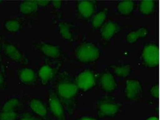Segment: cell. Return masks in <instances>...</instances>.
<instances>
[{
	"label": "cell",
	"mask_w": 160,
	"mask_h": 120,
	"mask_svg": "<svg viewBox=\"0 0 160 120\" xmlns=\"http://www.w3.org/2000/svg\"><path fill=\"white\" fill-rule=\"evenodd\" d=\"M53 88L52 91L59 98L65 110L71 112L79 91L75 81L72 79L68 72L63 71L58 76Z\"/></svg>",
	"instance_id": "obj_1"
},
{
	"label": "cell",
	"mask_w": 160,
	"mask_h": 120,
	"mask_svg": "<svg viewBox=\"0 0 160 120\" xmlns=\"http://www.w3.org/2000/svg\"><path fill=\"white\" fill-rule=\"evenodd\" d=\"M74 54L76 60L80 63L90 65L99 60L101 51L99 47L95 43L85 41L75 47Z\"/></svg>",
	"instance_id": "obj_2"
},
{
	"label": "cell",
	"mask_w": 160,
	"mask_h": 120,
	"mask_svg": "<svg viewBox=\"0 0 160 120\" xmlns=\"http://www.w3.org/2000/svg\"><path fill=\"white\" fill-rule=\"evenodd\" d=\"M121 108V104L112 97L100 98L96 104V111L100 118H115L119 113Z\"/></svg>",
	"instance_id": "obj_3"
},
{
	"label": "cell",
	"mask_w": 160,
	"mask_h": 120,
	"mask_svg": "<svg viewBox=\"0 0 160 120\" xmlns=\"http://www.w3.org/2000/svg\"><path fill=\"white\" fill-rule=\"evenodd\" d=\"M159 47L154 42L147 43L143 46L139 56L140 62L145 68L154 69L158 67L159 61Z\"/></svg>",
	"instance_id": "obj_4"
},
{
	"label": "cell",
	"mask_w": 160,
	"mask_h": 120,
	"mask_svg": "<svg viewBox=\"0 0 160 120\" xmlns=\"http://www.w3.org/2000/svg\"><path fill=\"white\" fill-rule=\"evenodd\" d=\"M32 45L34 51L39 52L49 61L60 62L62 59V51L60 45L44 41H34Z\"/></svg>",
	"instance_id": "obj_5"
},
{
	"label": "cell",
	"mask_w": 160,
	"mask_h": 120,
	"mask_svg": "<svg viewBox=\"0 0 160 120\" xmlns=\"http://www.w3.org/2000/svg\"><path fill=\"white\" fill-rule=\"evenodd\" d=\"M61 65L60 62L49 60L41 65L37 73L38 80L41 85L48 86L50 85L58 75Z\"/></svg>",
	"instance_id": "obj_6"
},
{
	"label": "cell",
	"mask_w": 160,
	"mask_h": 120,
	"mask_svg": "<svg viewBox=\"0 0 160 120\" xmlns=\"http://www.w3.org/2000/svg\"><path fill=\"white\" fill-rule=\"evenodd\" d=\"M74 81L79 91L86 92L95 88L97 78L95 72L92 70L86 69L80 72Z\"/></svg>",
	"instance_id": "obj_7"
},
{
	"label": "cell",
	"mask_w": 160,
	"mask_h": 120,
	"mask_svg": "<svg viewBox=\"0 0 160 120\" xmlns=\"http://www.w3.org/2000/svg\"><path fill=\"white\" fill-rule=\"evenodd\" d=\"M3 50L5 57L11 62L18 65H28L29 60L18 46L12 42L5 41L3 44Z\"/></svg>",
	"instance_id": "obj_8"
},
{
	"label": "cell",
	"mask_w": 160,
	"mask_h": 120,
	"mask_svg": "<svg viewBox=\"0 0 160 120\" xmlns=\"http://www.w3.org/2000/svg\"><path fill=\"white\" fill-rule=\"evenodd\" d=\"M141 81L136 78H128L125 81L124 95L125 99L130 102L138 101L143 95Z\"/></svg>",
	"instance_id": "obj_9"
},
{
	"label": "cell",
	"mask_w": 160,
	"mask_h": 120,
	"mask_svg": "<svg viewBox=\"0 0 160 120\" xmlns=\"http://www.w3.org/2000/svg\"><path fill=\"white\" fill-rule=\"evenodd\" d=\"M48 105L50 112L56 120H66L65 107L52 90L48 93Z\"/></svg>",
	"instance_id": "obj_10"
},
{
	"label": "cell",
	"mask_w": 160,
	"mask_h": 120,
	"mask_svg": "<svg viewBox=\"0 0 160 120\" xmlns=\"http://www.w3.org/2000/svg\"><path fill=\"white\" fill-rule=\"evenodd\" d=\"M76 10L79 18L82 19H91L97 12L96 1L89 0L78 1L75 2Z\"/></svg>",
	"instance_id": "obj_11"
},
{
	"label": "cell",
	"mask_w": 160,
	"mask_h": 120,
	"mask_svg": "<svg viewBox=\"0 0 160 120\" xmlns=\"http://www.w3.org/2000/svg\"><path fill=\"white\" fill-rule=\"evenodd\" d=\"M99 84L101 90L107 93H112L118 88V84L115 77L108 70L101 73L99 77Z\"/></svg>",
	"instance_id": "obj_12"
},
{
	"label": "cell",
	"mask_w": 160,
	"mask_h": 120,
	"mask_svg": "<svg viewBox=\"0 0 160 120\" xmlns=\"http://www.w3.org/2000/svg\"><path fill=\"white\" fill-rule=\"evenodd\" d=\"M18 79L24 85L31 86L37 83L38 81L37 73L33 68L28 67L18 68L17 71Z\"/></svg>",
	"instance_id": "obj_13"
},
{
	"label": "cell",
	"mask_w": 160,
	"mask_h": 120,
	"mask_svg": "<svg viewBox=\"0 0 160 120\" xmlns=\"http://www.w3.org/2000/svg\"><path fill=\"white\" fill-rule=\"evenodd\" d=\"M57 29L60 36L65 41L71 42L75 39V27L72 23L63 20L58 21Z\"/></svg>",
	"instance_id": "obj_14"
},
{
	"label": "cell",
	"mask_w": 160,
	"mask_h": 120,
	"mask_svg": "<svg viewBox=\"0 0 160 120\" xmlns=\"http://www.w3.org/2000/svg\"><path fill=\"white\" fill-rule=\"evenodd\" d=\"M120 29L119 24L117 21L109 20L107 21L101 28L100 37L104 42H108L113 38Z\"/></svg>",
	"instance_id": "obj_15"
},
{
	"label": "cell",
	"mask_w": 160,
	"mask_h": 120,
	"mask_svg": "<svg viewBox=\"0 0 160 120\" xmlns=\"http://www.w3.org/2000/svg\"><path fill=\"white\" fill-rule=\"evenodd\" d=\"M149 31L146 27L142 26L135 28L127 33L125 37V42L128 45H134L140 40L147 38Z\"/></svg>",
	"instance_id": "obj_16"
},
{
	"label": "cell",
	"mask_w": 160,
	"mask_h": 120,
	"mask_svg": "<svg viewBox=\"0 0 160 120\" xmlns=\"http://www.w3.org/2000/svg\"><path fill=\"white\" fill-rule=\"evenodd\" d=\"M26 20L23 17H15L4 21L3 28L10 34H16L23 28Z\"/></svg>",
	"instance_id": "obj_17"
},
{
	"label": "cell",
	"mask_w": 160,
	"mask_h": 120,
	"mask_svg": "<svg viewBox=\"0 0 160 120\" xmlns=\"http://www.w3.org/2000/svg\"><path fill=\"white\" fill-rule=\"evenodd\" d=\"M39 8L37 1L27 0L20 2L19 11L20 14L25 17L33 16L38 14Z\"/></svg>",
	"instance_id": "obj_18"
},
{
	"label": "cell",
	"mask_w": 160,
	"mask_h": 120,
	"mask_svg": "<svg viewBox=\"0 0 160 120\" xmlns=\"http://www.w3.org/2000/svg\"><path fill=\"white\" fill-rule=\"evenodd\" d=\"M28 105L30 109L36 115L41 118H48V108L42 100L37 98H32L30 100Z\"/></svg>",
	"instance_id": "obj_19"
},
{
	"label": "cell",
	"mask_w": 160,
	"mask_h": 120,
	"mask_svg": "<svg viewBox=\"0 0 160 120\" xmlns=\"http://www.w3.org/2000/svg\"><path fill=\"white\" fill-rule=\"evenodd\" d=\"M108 70L115 77L124 78H128L131 74L132 68L129 64H113L108 66Z\"/></svg>",
	"instance_id": "obj_20"
},
{
	"label": "cell",
	"mask_w": 160,
	"mask_h": 120,
	"mask_svg": "<svg viewBox=\"0 0 160 120\" xmlns=\"http://www.w3.org/2000/svg\"><path fill=\"white\" fill-rule=\"evenodd\" d=\"M135 8V1L131 0L119 1L116 5L117 12L122 16H128L131 15Z\"/></svg>",
	"instance_id": "obj_21"
},
{
	"label": "cell",
	"mask_w": 160,
	"mask_h": 120,
	"mask_svg": "<svg viewBox=\"0 0 160 120\" xmlns=\"http://www.w3.org/2000/svg\"><path fill=\"white\" fill-rule=\"evenodd\" d=\"M108 16V11L102 9L97 11L90 20V25L93 29L98 30L101 28L107 22Z\"/></svg>",
	"instance_id": "obj_22"
},
{
	"label": "cell",
	"mask_w": 160,
	"mask_h": 120,
	"mask_svg": "<svg viewBox=\"0 0 160 120\" xmlns=\"http://www.w3.org/2000/svg\"><path fill=\"white\" fill-rule=\"evenodd\" d=\"M157 2L153 0H142L138 5V12L141 15L148 17L152 15L156 9Z\"/></svg>",
	"instance_id": "obj_23"
},
{
	"label": "cell",
	"mask_w": 160,
	"mask_h": 120,
	"mask_svg": "<svg viewBox=\"0 0 160 120\" xmlns=\"http://www.w3.org/2000/svg\"><path fill=\"white\" fill-rule=\"evenodd\" d=\"M20 101L17 97H12L7 100L1 107V111H16L19 106Z\"/></svg>",
	"instance_id": "obj_24"
},
{
	"label": "cell",
	"mask_w": 160,
	"mask_h": 120,
	"mask_svg": "<svg viewBox=\"0 0 160 120\" xmlns=\"http://www.w3.org/2000/svg\"><path fill=\"white\" fill-rule=\"evenodd\" d=\"M19 118V114L16 111H0V120H17Z\"/></svg>",
	"instance_id": "obj_25"
},
{
	"label": "cell",
	"mask_w": 160,
	"mask_h": 120,
	"mask_svg": "<svg viewBox=\"0 0 160 120\" xmlns=\"http://www.w3.org/2000/svg\"><path fill=\"white\" fill-rule=\"evenodd\" d=\"M63 1H51V5L52 11L56 14L57 13H60L62 9Z\"/></svg>",
	"instance_id": "obj_26"
},
{
	"label": "cell",
	"mask_w": 160,
	"mask_h": 120,
	"mask_svg": "<svg viewBox=\"0 0 160 120\" xmlns=\"http://www.w3.org/2000/svg\"><path fill=\"white\" fill-rule=\"evenodd\" d=\"M149 93L151 97L155 99H158L159 98V86L158 84H154L151 87L149 90Z\"/></svg>",
	"instance_id": "obj_27"
},
{
	"label": "cell",
	"mask_w": 160,
	"mask_h": 120,
	"mask_svg": "<svg viewBox=\"0 0 160 120\" xmlns=\"http://www.w3.org/2000/svg\"><path fill=\"white\" fill-rule=\"evenodd\" d=\"M17 120H41L29 113L26 112L23 114L21 117Z\"/></svg>",
	"instance_id": "obj_28"
},
{
	"label": "cell",
	"mask_w": 160,
	"mask_h": 120,
	"mask_svg": "<svg viewBox=\"0 0 160 120\" xmlns=\"http://www.w3.org/2000/svg\"><path fill=\"white\" fill-rule=\"evenodd\" d=\"M6 87V79L4 73L0 70V89H3Z\"/></svg>",
	"instance_id": "obj_29"
},
{
	"label": "cell",
	"mask_w": 160,
	"mask_h": 120,
	"mask_svg": "<svg viewBox=\"0 0 160 120\" xmlns=\"http://www.w3.org/2000/svg\"><path fill=\"white\" fill-rule=\"evenodd\" d=\"M51 1H37L39 8H45L51 5Z\"/></svg>",
	"instance_id": "obj_30"
},
{
	"label": "cell",
	"mask_w": 160,
	"mask_h": 120,
	"mask_svg": "<svg viewBox=\"0 0 160 120\" xmlns=\"http://www.w3.org/2000/svg\"><path fill=\"white\" fill-rule=\"evenodd\" d=\"M77 120H98L94 117L89 116H82L78 118Z\"/></svg>",
	"instance_id": "obj_31"
},
{
	"label": "cell",
	"mask_w": 160,
	"mask_h": 120,
	"mask_svg": "<svg viewBox=\"0 0 160 120\" xmlns=\"http://www.w3.org/2000/svg\"><path fill=\"white\" fill-rule=\"evenodd\" d=\"M145 120H159L158 117L156 116H151L147 118Z\"/></svg>",
	"instance_id": "obj_32"
},
{
	"label": "cell",
	"mask_w": 160,
	"mask_h": 120,
	"mask_svg": "<svg viewBox=\"0 0 160 120\" xmlns=\"http://www.w3.org/2000/svg\"><path fill=\"white\" fill-rule=\"evenodd\" d=\"M1 50H2V45H1V40H0V61L1 59Z\"/></svg>",
	"instance_id": "obj_33"
},
{
	"label": "cell",
	"mask_w": 160,
	"mask_h": 120,
	"mask_svg": "<svg viewBox=\"0 0 160 120\" xmlns=\"http://www.w3.org/2000/svg\"><path fill=\"white\" fill-rule=\"evenodd\" d=\"M3 1H0V5L2 3Z\"/></svg>",
	"instance_id": "obj_34"
}]
</instances>
